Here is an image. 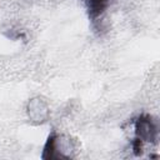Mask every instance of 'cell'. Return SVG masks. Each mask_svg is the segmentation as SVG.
<instances>
[{
    "label": "cell",
    "instance_id": "3",
    "mask_svg": "<svg viewBox=\"0 0 160 160\" xmlns=\"http://www.w3.org/2000/svg\"><path fill=\"white\" fill-rule=\"evenodd\" d=\"M26 112L31 122L34 124H42L49 118V106L41 98H34L28 102Z\"/></svg>",
    "mask_w": 160,
    "mask_h": 160
},
{
    "label": "cell",
    "instance_id": "1",
    "mask_svg": "<svg viewBox=\"0 0 160 160\" xmlns=\"http://www.w3.org/2000/svg\"><path fill=\"white\" fill-rule=\"evenodd\" d=\"M75 150L74 140L65 135H58L52 132L44 146L42 159H68L72 156Z\"/></svg>",
    "mask_w": 160,
    "mask_h": 160
},
{
    "label": "cell",
    "instance_id": "4",
    "mask_svg": "<svg viewBox=\"0 0 160 160\" xmlns=\"http://www.w3.org/2000/svg\"><path fill=\"white\" fill-rule=\"evenodd\" d=\"M84 1L89 9L91 18H95L104 11V9L106 8L110 0H84Z\"/></svg>",
    "mask_w": 160,
    "mask_h": 160
},
{
    "label": "cell",
    "instance_id": "2",
    "mask_svg": "<svg viewBox=\"0 0 160 160\" xmlns=\"http://www.w3.org/2000/svg\"><path fill=\"white\" fill-rule=\"evenodd\" d=\"M135 134L138 142H158L159 138V122L156 119L149 115H142L136 120Z\"/></svg>",
    "mask_w": 160,
    "mask_h": 160
}]
</instances>
